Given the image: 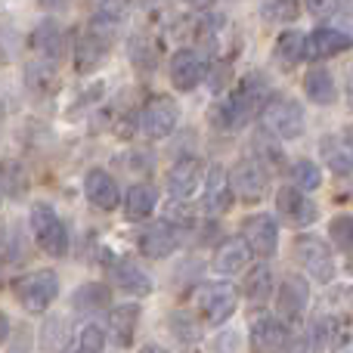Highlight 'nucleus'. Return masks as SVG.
Wrapping results in <instances>:
<instances>
[{
	"instance_id": "obj_14",
	"label": "nucleus",
	"mask_w": 353,
	"mask_h": 353,
	"mask_svg": "<svg viewBox=\"0 0 353 353\" xmlns=\"http://www.w3.org/2000/svg\"><path fill=\"white\" fill-rule=\"evenodd\" d=\"M201 183H205V165L199 159H180L168 174V192L176 201H189L201 192Z\"/></svg>"
},
{
	"instance_id": "obj_35",
	"label": "nucleus",
	"mask_w": 353,
	"mask_h": 353,
	"mask_svg": "<svg viewBox=\"0 0 353 353\" xmlns=\"http://www.w3.org/2000/svg\"><path fill=\"white\" fill-rule=\"evenodd\" d=\"M103 347H105L103 329H99V325H93V323H87L84 329L78 332V350L81 353H103Z\"/></svg>"
},
{
	"instance_id": "obj_8",
	"label": "nucleus",
	"mask_w": 353,
	"mask_h": 353,
	"mask_svg": "<svg viewBox=\"0 0 353 353\" xmlns=\"http://www.w3.org/2000/svg\"><path fill=\"white\" fill-rule=\"evenodd\" d=\"M226 183H230V192L239 195L242 201H261L263 195H267L270 174H267V168H263L257 159H242L230 171Z\"/></svg>"
},
{
	"instance_id": "obj_9",
	"label": "nucleus",
	"mask_w": 353,
	"mask_h": 353,
	"mask_svg": "<svg viewBox=\"0 0 353 353\" xmlns=\"http://www.w3.org/2000/svg\"><path fill=\"white\" fill-rule=\"evenodd\" d=\"M180 121V109L171 97H152L140 112V128L149 140H165Z\"/></svg>"
},
{
	"instance_id": "obj_29",
	"label": "nucleus",
	"mask_w": 353,
	"mask_h": 353,
	"mask_svg": "<svg viewBox=\"0 0 353 353\" xmlns=\"http://www.w3.org/2000/svg\"><path fill=\"white\" fill-rule=\"evenodd\" d=\"M25 81L37 93H53L56 90V62H50V59L31 62L28 72H25Z\"/></svg>"
},
{
	"instance_id": "obj_21",
	"label": "nucleus",
	"mask_w": 353,
	"mask_h": 353,
	"mask_svg": "<svg viewBox=\"0 0 353 353\" xmlns=\"http://www.w3.org/2000/svg\"><path fill=\"white\" fill-rule=\"evenodd\" d=\"M248 263H251V248L245 245L242 236L226 239L217 248V254H214V270H217L220 276H236V273H242Z\"/></svg>"
},
{
	"instance_id": "obj_18",
	"label": "nucleus",
	"mask_w": 353,
	"mask_h": 353,
	"mask_svg": "<svg viewBox=\"0 0 353 353\" xmlns=\"http://www.w3.org/2000/svg\"><path fill=\"white\" fill-rule=\"evenodd\" d=\"M201 186H205V211L211 214V217H220V214L230 211L236 195L230 192V183H226L223 168L211 165V171L205 174V183H201Z\"/></svg>"
},
{
	"instance_id": "obj_3",
	"label": "nucleus",
	"mask_w": 353,
	"mask_h": 353,
	"mask_svg": "<svg viewBox=\"0 0 353 353\" xmlns=\"http://www.w3.org/2000/svg\"><path fill=\"white\" fill-rule=\"evenodd\" d=\"M31 232H34V242L41 245V251H47L50 257L68 254V232L62 226V217L43 201L31 208Z\"/></svg>"
},
{
	"instance_id": "obj_37",
	"label": "nucleus",
	"mask_w": 353,
	"mask_h": 353,
	"mask_svg": "<svg viewBox=\"0 0 353 353\" xmlns=\"http://www.w3.org/2000/svg\"><path fill=\"white\" fill-rule=\"evenodd\" d=\"M325 159H329V165H332V171L335 174H341V176H347L350 174V152H347V146H341V149H332L329 146V140H325Z\"/></svg>"
},
{
	"instance_id": "obj_38",
	"label": "nucleus",
	"mask_w": 353,
	"mask_h": 353,
	"mask_svg": "<svg viewBox=\"0 0 353 353\" xmlns=\"http://www.w3.org/2000/svg\"><path fill=\"white\" fill-rule=\"evenodd\" d=\"M304 6L316 19H332L341 12V0H304Z\"/></svg>"
},
{
	"instance_id": "obj_12",
	"label": "nucleus",
	"mask_w": 353,
	"mask_h": 353,
	"mask_svg": "<svg viewBox=\"0 0 353 353\" xmlns=\"http://www.w3.org/2000/svg\"><path fill=\"white\" fill-rule=\"evenodd\" d=\"M242 239L251 248V254L257 257H270L279 248V226L270 214H254L242 223Z\"/></svg>"
},
{
	"instance_id": "obj_27",
	"label": "nucleus",
	"mask_w": 353,
	"mask_h": 353,
	"mask_svg": "<svg viewBox=\"0 0 353 353\" xmlns=\"http://www.w3.org/2000/svg\"><path fill=\"white\" fill-rule=\"evenodd\" d=\"M254 155H257V161H261L263 168H282L285 165V152H282V146L276 143V137L270 134V130H257Z\"/></svg>"
},
{
	"instance_id": "obj_30",
	"label": "nucleus",
	"mask_w": 353,
	"mask_h": 353,
	"mask_svg": "<svg viewBox=\"0 0 353 353\" xmlns=\"http://www.w3.org/2000/svg\"><path fill=\"white\" fill-rule=\"evenodd\" d=\"M245 294H248V301H254V304H263V301L273 294V273H270V267L251 270L248 279H245Z\"/></svg>"
},
{
	"instance_id": "obj_33",
	"label": "nucleus",
	"mask_w": 353,
	"mask_h": 353,
	"mask_svg": "<svg viewBox=\"0 0 353 353\" xmlns=\"http://www.w3.org/2000/svg\"><path fill=\"white\" fill-rule=\"evenodd\" d=\"M292 176H294V186L298 189H310L313 192V189L323 186V171H319V165H313V161H307V159L294 161Z\"/></svg>"
},
{
	"instance_id": "obj_36",
	"label": "nucleus",
	"mask_w": 353,
	"mask_h": 353,
	"mask_svg": "<svg viewBox=\"0 0 353 353\" xmlns=\"http://www.w3.org/2000/svg\"><path fill=\"white\" fill-rule=\"evenodd\" d=\"M171 329H174V335L180 338L183 344H192V341H199V335H201V332H199V325H195L189 316H183V313H174V316H171Z\"/></svg>"
},
{
	"instance_id": "obj_1",
	"label": "nucleus",
	"mask_w": 353,
	"mask_h": 353,
	"mask_svg": "<svg viewBox=\"0 0 353 353\" xmlns=\"http://www.w3.org/2000/svg\"><path fill=\"white\" fill-rule=\"evenodd\" d=\"M267 97H270V81L257 72L245 74L236 90L214 105V115H211L214 124H217L220 130H226V134L242 130L245 124L257 115V109L267 103Z\"/></svg>"
},
{
	"instance_id": "obj_28",
	"label": "nucleus",
	"mask_w": 353,
	"mask_h": 353,
	"mask_svg": "<svg viewBox=\"0 0 353 353\" xmlns=\"http://www.w3.org/2000/svg\"><path fill=\"white\" fill-rule=\"evenodd\" d=\"M109 304H112V292L105 285H99V282H87V285H81L74 292V307L78 310H105Z\"/></svg>"
},
{
	"instance_id": "obj_15",
	"label": "nucleus",
	"mask_w": 353,
	"mask_h": 353,
	"mask_svg": "<svg viewBox=\"0 0 353 353\" xmlns=\"http://www.w3.org/2000/svg\"><path fill=\"white\" fill-rule=\"evenodd\" d=\"M350 47V34L341 28H316L304 34V59H332Z\"/></svg>"
},
{
	"instance_id": "obj_42",
	"label": "nucleus",
	"mask_w": 353,
	"mask_h": 353,
	"mask_svg": "<svg viewBox=\"0 0 353 353\" xmlns=\"http://www.w3.org/2000/svg\"><path fill=\"white\" fill-rule=\"evenodd\" d=\"M186 3H192V6H208L211 0H186Z\"/></svg>"
},
{
	"instance_id": "obj_17",
	"label": "nucleus",
	"mask_w": 353,
	"mask_h": 353,
	"mask_svg": "<svg viewBox=\"0 0 353 353\" xmlns=\"http://www.w3.org/2000/svg\"><path fill=\"white\" fill-rule=\"evenodd\" d=\"M84 192H87V199H90L93 205L99 208V211H115L118 201H121L115 176H112L109 171H103V168H93V171L87 174Z\"/></svg>"
},
{
	"instance_id": "obj_4",
	"label": "nucleus",
	"mask_w": 353,
	"mask_h": 353,
	"mask_svg": "<svg viewBox=\"0 0 353 353\" xmlns=\"http://www.w3.org/2000/svg\"><path fill=\"white\" fill-rule=\"evenodd\" d=\"M16 298L19 304L28 313H43L59 294V279H56L53 270H37V273H28L22 279H16Z\"/></svg>"
},
{
	"instance_id": "obj_23",
	"label": "nucleus",
	"mask_w": 353,
	"mask_h": 353,
	"mask_svg": "<svg viewBox=\"0 0 353 353\" xmlns=\"http://www.w3.org/2000/svg\"><path fill=\"white\" fill-rule=\"evenodd\" d=\"M304 93L313 105H332L338 99V84L329 68H310L304 74Z\"/></svg>"
},
{
	"instance_id": "obj_10",
	"label": "nucleus",
	"mask_w": 353,
	"mask_h": 353,
	"mask_svg": "<svg viewBox=\"0 0 353 353\" xmlns=\"http://www.w3.org/2000/svg\"><path fill=\"white\" fill-rule=\"evenodd\" d=\"M171 84L176 87L180 93H189V90H195V87L205 81V74H208V62L201 59V53L199 50H192V47H183V50H176V53L171 56Z\"/></svg>"
},
{
	"instance_id": "obj_6",
	"label": "nucleus",
	"mask_w": 353,
	"mask_h": 353,
	"mask_svg": "<svg viewBox=\"0 0 353 353\" xmlns=\"http://www.w3.org/2000/svg\"><path fill=\"white\" fill-rule=\"evenodd\" d=\"M195 307H199V313L205 316V323L223 325L239 307L236 285H230V282H208V285H201L199 294H195Z\"/></svg>"
},
{
	"instance_id": "obj_34",
	"label": "nucleus",
	"mask_w": 353,
	"mask_h": 353,
	"mask_svg": "<svg viewBox=\"0 0 353 353\" xmlns=\"http://www.w3.org/2000/svg\"><path fill=\"white\" fill-rule=\"evenodd\" d=\"M329 232H332V239H335V248L347 254L350 242H353V220H350V214H338V217L332 220Z\"/></svg>"
},
{
	"instance_id": "obj_24",
	"label": "nucleus",
	"mask_w": 353,
	"mask_h": 353,
	"mask_svg": "<svg viewBox=\"0 0 353 353\" xmlns=\"http://www.w3.org/2000/svg\"><path fill=\"white\" fill-rule=\"evenodd\" d=\"M155 205H159V192H155L152 186H146V183H134V186L128 189V195H124V214H128V220H134V223L146 220L149 214L155 211Z\"/></svg>"
},
{
	"instance_id": "obj_25",
	"label": "nucleus",
	"mask_w": 353,
	"mask_h": 353,
	"mask_svg": "<svg viewBox=\"0 0 353 353\" xmlns=\"http://www.w3.org/2000/svg\"><path fill=\"white\" fill-rule=\"evenodd\" d=\"M307 310V285L294 276H288L279 288V316H285L288 323L292 319H301Z\"/></svg>"
},
{
	"instance_id": "obj_26",
	"label": "nucleus",
	"mask_w": 353,
	"mask_h": 353,
	"mask_svg": "<svg viewBox=\"0 0 353 353\" xmlns=\"http://www.w3.org/2000/svg\"><path fill=\"white\" fill-rule=\"evenodd\" d=\"M273 59L279 62L282 68H294L298 62H304V31H282L273 43Z\"/></svg>"
},
{
	"instance_id": "obj_13",
	"label": "nucleus",
	"mask_w": 353,
	"mask_h": 353,
	"mask_svg": "<svg viewBox=\"0 0 353 353\" xmlns=\"http://www.w3.org/2000/svg\"><path fill=\"white\" fill-rule=\"evenodd\" d=\"M288 341H292V335H288L285 319L263 313L251 323V347H254V353H282L288 347Z\"/></svg>"
},
{
	"instance_id": "obj_20",
	"label": "nucleus",
	"mask_w": 353,
	"mask_h": 353,
	"mask_svg": "<svg viewBox=\"0 0 353 353\" xmlns=\"http://www.w3.org/2000/svg\"><path fill=\"white\" fill-rule=\"evenodd\" d=\"M31 43H34V50L43 59L59 62L62 53H65V31H62V25L56 19H43V22H37Z\"/></svg>"
},
{
	"instance_id": "obj_19",
	"label": "nucleus",
	"mask_w": 353,
	"mask_h": 353,
	"mask_svg": "<svg viewBox=\"0 0 353 353\" xmlns=\"http://www.w3.org/2000/svg\"><path fill=\"white\" fill-rule=\"evenodd\" d=\"M137 325H140V307L121 304L109 310V335L118 347H130L137 338Z\"/></svg>"
},
{
	"instance_id": "obj_40",
	"label": "nucleus",
	"mask_w": 353,
	"mask_h": 353,
	"mask_svg": "<svg viewBox=\"0 0 353 353\" xmlns=\"http://www.w3.org/2000/svg\"><path fill=\"white\" fill-rule=\"evenodd\" d=\"M68 0H37V6H43V10H59V6H65Z\"/></svg>"
},
{
	"instance_id": "obj_16",
	"label": "nucleus",
	"mask_w": 353,
	"mask_h": 353,
	"mask_svg": "<svg viewBox=\"0 0 353 353\" xmlns=\"http://www.w3.org/2000/svg\"><path fill=\"white\" fill-rule=\"evenodd\" d=\"M109 273H112V282H115L121 292L137 294V298L152 294V279H149V276L143 273L134 261H128V257H112V261H109Z\"/></svg>"
},
{
	"instance_id": "obj_5",
	"label": "nucleus",
	"mask_w": 353,
	"mask_h": 353,
	"mask_svg": "<svg viewBox=\"0 0 353 353\" xmlns=\"http://www.w3.org/2000/svg\"><path fill=\"white\" fill-rule=\"evenodd\" d=\"M294 261H298V267H304L310 273V279L323 282V285L335 279V254L323 239L298 236L294 239Z\"/></svg>"
},
{
	"instance_id": "obj_11",
	"label": "nucleus",
	"mask_w": 353,
	"mask_h": 353,
	"mask_svg": "<svg viewBox=\"0 0 353 353\" xmlns=\"http://www.w3.org/2000/svg\"><path fill=\"white\" fill-rule=\"evenodd\" d=\"M276 208H279L282 220L288 226H310L319 220V208L310 201V195H304L298 186H282L276 192Z\"/></svg>"
},
{
	"instance_id": "obj_31",
	"label": "nucleus",
	"mask_w": 353,
	"mask_h": 353,
	"mask_svg": "<svg viewBox=\"0 0 353 353\" xmlns=\"http://www.w3.org/2000/svg\"><path fill=\"white\" fill-rule=\"evenodd\" d=\"M0 180H3V189L12 199H22V195L28 192V174H25V168L19 165V161L6 159L3 165H0Z\"/></svg>"
},
{
	"instance_id": "obj_2",
	"label": "nucleus",
	"mask_w": 353,
	"mask_h": 353,
	"mask_svg": "<svg viewBox=\"0 0 353 353\" xmlns=\"http://www.w3.org/2000/svg\"><path fill=\"white\" fill-rule=\"evenodd\" d=\"M261 121L263 130H270L276 140H298L307 128L304 109L292 97H267V103L261 105Z\"/></svg>"
},
{
	"instance_id": "obj_7",
	"label": "nucleus",
	"mask_w": 353,
	"mask_h": 353,
	"mask_svg": "<svg viewBox=\"0 0 353 353\" xmlns=\"http://www.w3.org/2000/svg\"><path fill=\"white\" fill-rule=\"evenodd\" d=\"M112 31L103 28V25L90 22L84 31L78 34V41H74V68H78L81 74H90L97 72L99 65H103V59L109 56V47H112Z\"/></svg>"
},
{
	"instance_id": "obj_39",
	"label": "nucleus",
	"mask_w": 353,
	"mask_h": 353,
	"mask_svg": "<svg viewBox=\"0 0 353 353\" xmlns=\"http://www.w3.org/2000/svg\"><path fill=\"white\" fill-rule=\"evenodd\" d=\"M6 338H10V319H6V313L0 310V347H3Z\"/></svg>"
},
{
	"instance_id": "obj_41",
	"label": "nucleus",
	"mask_w": 353,
	"mask_h": 353,
	"mask_svg": "<svg viewBox=\"0 0 353 353\" xmlns=\"http://www.w3.org/2000/svg\"><path fill=\"white\" fill-rule=\"evenodd\" d=\"M140 353H168V350L161 347V344H146V347H143Z\"/></svg>"
},
{
	"instance_id": "obj_32",
	"label": "nucleus",
	"mask_w": 353,
	"mask_h": 353,
	"mask_svg": "<svg viewBox=\"0 0 353 353\" xmlns=\"http://www.w3.org/2000/svg\"><path fill=\"white\" fill-rule=\"evenodd\" d=\"M261 16L267 19V22H294V19L301 16V3L298 0H263L261 6Z\"/></svg>"
},
{
	"instance_id": "obj_22",
	"label": "nucleus",
	"mask_w": 353,
	"mask_h": 353,
	"mask_svg": "<svg viewBox=\"0 0 353 353\" xmlns=\"http://www.w3.org/2000/svg\"><path fill=\"white\" fill-rule=\"evenodd\" d=\"M137 248H140V254L152 257V261H161V257H168L176 248V236L171 232V226H168V223L149 226V230L140 232V239H137Z\"/></svg>"
}]
</instances>
